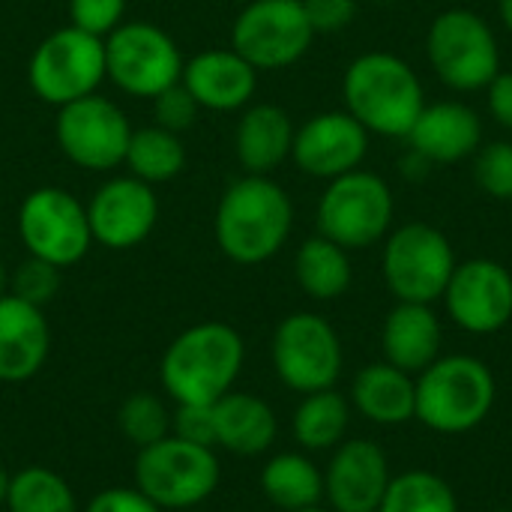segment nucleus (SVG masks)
Masks as SVG:
<instances>
[{
	"label": "nucleus",
	"instance_id": "obj_1",
	"mask_svg": "<svg viewBox=\"0 0 512 512\" xmlns=\"http://www.w3.org/2000/svg\"><path fill=\"white\" fill-rule=\"evenodd\" d=\"M294 228V204L288 192L267 174L234 180L213 216V234L222 255L240 267L270 261Z\"/></svg>",
	"mask_w": 512,
	"mask_h": 512
},
{
	"label": "nucleus",
	"instance_id": "obj_2",
	"mask_svg": "<svg viewBox=\"0 0 512 512\" xmlns=\"http://www.w3.org/2000/svg\"><path fill=\"white\" fill-rule=\"evenodd\" d=\"M246 360L243 336L225 321H201L174 336L159 360L162 390L174 405H216L234 390Z\"/></svg>",
	"mask_w": 512,
	"mask_h": 512
},
{
	"label": "nucleus",
	"instance_id": "obj_3",
	"mask_svg": "<svg viewBox=\"0 0 512 512\" xmlns=\"http://www.w3.org/2000/svg\"><path fill=\"white\" fill-rule=\"evenodd\" d=\"M345 111L363 123L366 132L384 138H408L426 93L414 66L387 51H369L351 60L342 78Z\"/></svg>",
	"mask_w": 512,
	"mask_h": 512
},
{
	"label": "nucleus",
	"instance_id": "obj_4",
	"mask_svg": "<svg viewBox=\"0 0 512 512\" xmlns=\"http://www.w3.org/2000/svg\"><path fill=\"white\" fill-rule=\"evenodd\" d=\"M495 405V378L489 366L468 354L438 357L417 381V420L441 435L477 429Z\"/></svg>",
	"mask_w": 512,
	"mask_h": 512
},
{
	"label": "nucleus",
	"instance_id": "obj_5",
	"mask_svg": "<svg viewBox=\"0 0 512 512\" xmlns=\"http://www.w3.org/2000/svg\"><path fill=\"white\" fill-rule=\"evenodd\" d=\"M426 57L441 84L459 93L486 90L501 72L492 24L471 9H444L426 33Z\"/></svg>",
	"mask_w": 512,
	"mask_h": 512
},
{
	"label": "nucleus",
	"instance_id": "obj_6",
	"mask_svg": "<svg viewBox=\"0 0 512 512\" xmlns=\"http://www.w3.org/2000/svg\"><path fill=\"white\" fill-rule=\"evenodd\" d=\"M135 489L144 492L159 510H189L213 498L222 468L213 447H198L174 435L138 450Z\"/></svg>",
	"mask_w": 512,
	"mask_h": 512
},
{
	"label": "nucleus",
	"instance_id": "obj_7",
	"mask_svg": "<svg viewBox=\"0 0 512 512\" xmlns=\"http://www.w3.org/2000/svg\"><path fill=\"white\" fill-rule=\"evenodd\" d=\"M396 198L390 183L372 171H348L324 189L318 201V234L342 249H366L390 234Z\"/></svg>",
	"mask_w": 512,
	"mask_h": 512
},
{
	"label": "nucleus",
	"instance_id": "obj_8",
	"mask_svg": "<svg viewBox=\"0 0 512 512\" xmlns=\"http://www.w3.org/2000/svg\"><path fill=\"white\" fill-rule=\"evenodd\" d=\"M27 81L36 99L54 108L93 96L105 81V39L72 24L48 33L30 54Z\"/></svg>",
	"mask_w": 512,
	"mask_h": 512
},
{
	"label": "nucleus",
	"instance_id": "obj_9",
	"mask_svg": "<svg viewBox=\"0 0 512 512\" xmlns=\"http://www.w3.org/2000/svg\"><path fill=\"white\" fill-rule=\"evenodd\" d=\"M183 54L153 21H123L105 36V78L135 99H153L183 75Z\"/></svg>",
	"mask_w": 512,
	"mask_h": 512
},
{
	"label": "nucleus",
	"instance_id": "obj_10",
	"mask_svg": "<svg viewBox=\"0 0 512 512\" xmlns=\"http://www.w3.org/2000/svg\"><path fill=\"white\" fill-rule=\"evenodd\" d=\"M384 282L399 303H426L444 297L456 270V252L444 231L426 222H408L387 234Z\"/></svg>",
	"mask_w": 512,
	"mask_h": 512
},
{
	"label": "nucleus",
	"instance_id": "obj_11",
	"mask_svg": "<svg viewBox=\"0 0 512 512\" xmlns=\"http://www.w3.org/2000/svg\"><path fill=\"white\" fill-rule=\"evenodd\" d=\"M18 240L30 258L60 270L75 267L93 246L87 204L63 186H39L18 207Z\"/></svg>",
	"mask_w": 512,
	"mask_h": 512
},
{
	"label": "nucleus",
	"instance_id": "obj_12",
	"mask_svg": "<svg viewBox=\"0 0 512 512\" xmlns=\"http://www.w3.org/2000/svg\"><path fill=\"white\" fill-rule=\"evenodd\" d=\"M315 30L303 0H252L231 24V48L258 72L294 66L312 48Z\"/></svg>",
	"mask_w": 512,
	"mask_h": 512
},
{
	"label": "nucleus",
	"instance_id": "obj_13",
	"mask_svg": "<svg viewBox=\"0 0 512 512\" xmlns=\"http://www.w3.org/2000/svg\"><path fill=\"white\" fill-rule=\"evenodd\" d=\"M273 369L294 393L330 390L342 372V342L333 324L315 312H294L273 333Z\"/></svg>",
	"mask_w": 512,
	"mask_h": 512
},
{
	"label": "nucleus",
	"instance_id": "obj_14",
	"mask_svg": "<svg viewBox=\"0 0 512 512\" xmlns=\"http://www.w3.org/2000/svg\"><path fill=\"white\" fill-rule=\"evenodd\" d=\"M54 138L72 165L84 171H111L126 159L132 126L117 102L93 93L57 108Z\"/></svg>",
	"mask_w": 512,
	"mask_h": 512
},
{
	"label": "nucleus",
	"instance_id": "obj_15",
	"mask_svg": "<svg viewBox=\"0 0 512 512\" xmlns=\"http://www.w3.org/2000/svg\"><path fill=\"white\" fill-rule=\"evenodd\" d=\"M93 243L126 252L141 246L159 222V198L150 183L126 174L105 180L87 201Z\"/></svg>",
	"mask_w": 512,
	"mask_h": 512
},
{
	"label": "nucleus",
	"instance_id": "obj_16",
	"mask_svg": "<svg viewBox=\"0 0 512 512\" xmlns=\"http://www.w3.org/2000/svg\"><path fill=\"white\" fill-rule=\"evenodd\" d=\"M444 300L462 330L474 336L498 333L512 318V273L492 258H471L456 264Z\"/></svg>",
	"mask_w": 512,
	"mask_h": 512
},
{
	"label": "nucleus",
	"instance_id": "obj_17",
	"mask_svg": "<svg viewBox=\"0 0 512 512\" xmlns=\"http://www.w3.org/2000/svg\"><path fill=\"white\" fill-rule=\"evenodd\" d=\"M369 153V132L348 111H321L294 132V165L318 180L357 171Z\"/></svg>",
	"mask_w": 512,
	"mask_h": 512
},
{
	"label": "nucleus",
	"instance_id": "obj_18",
	"mask_svg": "<svg viewBox=\"0 0 512 512\" xmlns=\"http://www.w3.org/2000/svg\"><path fill=\"white\" fill-rule=\"evenodd\" d=\"M390 486L387 456L372 441L339 444L324 474V495L336 512H375Z\"/></svg>",
	"mask_w": 512,
	"mask_h": 512
},
{
	"label": "nucleus",
	"instance_id": "obj_19",
	"mask_svg": "<svg viewBox=\"0 0 512 512\" xmlns=\"http://www.w3.org/2000/svg\"><path fill=\"white\" fill-rule=\"evenodd\" d=\"M180 81L192 93L198 108L240 111L252 102L258 90V69L234 48H207L183 63Z\"/></svg>",
	"mask_w": 512,
	"mask_h": 512
},
{
	"label": "nucleus",
	"instance_id": "obj_20",
	"mask_svg": "<svg viewBox=\"0 0 512 512\" xmlns=\"http://www.w3.org/2000/svg\"><path fill=\"white\" fill-rule=\"evenodd\" d=\"M51 351V327L45 309L0 297V384H24L36 378Z\"/></svg>",
	"mask_w": 512,
	"mask_h": 512
},
{
	"label": "nucleus",
	"instance_id": "obj_21",
	"mask_svg": "<svg viewBox=\"0 0 512 512\" xmlns=\"http://www.w3.org/2000/svg\"><path fill=\"white\" fill-rule=\"evenodd\" d=\"M411 150L423 162L453 165L474 156L483 144V120L474 108L462 102L426 105L408 132Z\"/></svg>",
	"mask_w": 512,
	"mask_h": 512
},
{
	"label": "nucleus",
	"instance_id": "obj_22",
	"mask_svg": "<svg viewBox=\"0 0 512 512\" xmlns=\"http://www.w3.org/2000/svg\"><path fill=\"white\" fill-rule=\"evenodd\" d=\"M294 123L291 114L273 102L246 105L234 129V153L246 174H273L285 159H291L294 147Z\"/></svg>",
	"mask_w": 512,
	"mask_h": 512
},
{
	"label": "nucleus",
	"instance_id": "obj_23",
	"mask_svg": "<svg viewBox=\"0 0 512 512\" xmlns=\"http://www.w3.org/2000/svg\"><path fill=\"white\" fill-rule=\"evenodd\" d=\"M384 357L402 372H423L441 354V321L426 303H396L384 321Z\"/></svg>",
	"mask_w": 512,
	"mask_h": 512
},
{
	"label": "nucleus",
	"instance_id": "obj_24",
	"mask_svg": "<svg viewBox=\"0 0 512 512\" xmlns=\"http://www.w3.org/2000/svg\"><path fill=\"white\" fill-rule=\"evenodd\" d=\"M216 447L234 456H261L273 447L279 423L273 408L252 393H225L213 405Z\"/></svg>",
	"mask_w": 512,
	"mask_h": 512
},
{
	"label": "nucleus",
	"instance_id": "obj_25",
	"mask_svg": "<svg viewBox=\"0 0 512 512\" xmlns=\"http://www.w3.org/2000/svg\"><path fill=\"white\" fill-rule=\"evenodd\" d=\"M351 399L366 420L378 426H399L417 414V381L390 363H372L354 378Z\"/></svg>",
	"mask_w": 512,
	"mask_h": 512
},
{
	"label": "nucleus",
	"instance_id": "obj_26",
	"mask_svg": "<svg viewBox=\"0 0 512 512\" xmlns=\"http://www.w3.org/2000/svg\"><path fill=\"white\" fill-rule=\"evenodd\" d=\"M294 276L303 294H309L312 300H336L351 288L354 267H351L348 249L315 234L297 249Z\"/></svg>",
	"mask_w": 512,
	"mask_h": 512
},
{
	"label": "nucleus",
	"instance_id": "obj_27",
	"mask_svg": "<svg viewBox=\"0 0 512 512\" xmlns=\"http://www.w3.org/2000/svg\"><path fill=\"white\" fill-rule=\"evenodd\" d=\"M261 492L279 510H309L324 498V474L300 453H279L261 471Z\"/></svg>",
	"mask_w": 512,
	"mask_h": 512
},
{
	"label": "nucleus",
	"instance_id": "obj_28",
	"mask_svg": "<svg viewBox=\"0 0 512 512\" xmlns=\"http://www.w3.org/2000/svg\"><path fill=\"white\" fill-rule=\"evenodd\" d=\"M123 165L129 168L132 177L150 186L168 183L180 177L186 168V144L177 132H168L156 123L144 129H132Z\"/></svg>",
	"mask_w": 512,
	"mask_h": 512
},
{
	"label": "nucleus",
	"instance_id": "obj_29",
	"mask_svg": "<svg viewBox=\"0 0 512 512\" xmlns=\"http://www.w3.org/2000/svg\"><path fill=\"white\" fill-rule=\"evenodd\" d=\"M351 423V408L342 393L318 390L309 393L294 411V438L303 450H330L342 444Z\"/></svg>",
	"mask_w": 512,
	"mask_h": 512
},
{
	"label": "nucleus",
	"instance_id": "obj_30",
	"mask_svg": "<svg viewBox=\"0 0 512 512\" xmlns=\"http://www.w3.org/2000/svg\"><path fill=\"white\" fill-rule=\"evenodd\" d=\"M6 512H78L72 486L51 468L27 465L9 477Z\"/></svg>",
	"mask_w": 512,
	"mask_h": 512
},
{
	"label": "nucleus",
	"instance_id": "obj_31",
	"mask_svg": "<svg viewBox=\"0 0 512 512\" xmlns=\"http://www.w3.org/2000/svg\"><path fill=\"white\" fill-rule=\"evenodd\" d=\"M378 512H459L450 483L429 471H408L390 480Z\"/></svg>",
	"mask_w": 512,
	"mask_h": 512
},
{
	"label": "nucleus",
	"instance_id": "obj_32",
	"mask_svg": "<svg viewBox=\"0 0 512 512\" xmlns=\"http://www.w3.org/2000/svg\"><path fill=\"white\" fill-rule=\"evenodd\" d=\"M120 435L138 450L171 435V411L156 393H132L117 411Z\"/></svg>",
	"mask_w": 512,
	"mask_h": 512
},
{
	"label": "nucleus",
	"instance_id": "obj_33",
	"mask_svg": "<svg viewBox=\"0 0 512 512\" xmlns=\"http://www.w3.org/2000/svg\"><path fill=\"white\" fill-rule=\"evenodd\" d=\"M57 291H60V267L30 255L9 276V294L39 309H45L57 297Z\"/></svg>",
	"mask_w": 512,
	"mask_h": 512
},
{
	"label": "nucleus",
	"instance_id": "obj_34",
	"mask_svg": "<svg viewBox=\"0 0 512 512\" xmlns=\"http://www.w3.org/2000/svg\"><path fill=\"white\" fill-rule=\"evenodd\" d=\"M474 180L477 186L498 198L512 201V144L510 141H492L480 144L477 159H474Z\"/></svg>",
	"mask_w": 512,
	"mask_h": 512
},
{
	"label": "nucleus",
	"instance_id": "obj_35",
	"mask_svg": "<svg viewBox=\"0 0 512 512\" xmlns=\"http://www.w3.org/2000/svg\"><path fill=\"white\" fill-rule=\"evenodd\" d=\"M198 102L192 99V93L183 87V81L171 84L168 90H162L159 96H153V120L156 126L183 135L186 129L195 126L198 120Z\"/></svg>",
	"mask_w": 512,
	"mask_h": 512
},
{
	"label": "nucleus",
	"instance_id": "obj_36",
	"mask_svg": "<svg viewBox=\"0 0 512 512\" xmlns=\"http://www.w3.org/2000/svg\"><path fill=\"white\" fill-rule=\"evenodd\" d=\"M126 0H69V21L72 27L105 39L111 30L123 24Z\"/></svg>",
	"mask_w": 512,
	"mask_h": 512
},
{
	"label": "nucleus",
	"instance_id": "obj_37",
	"mask_svg": "<svg viewBox=\"0 0 512 512\" xmlns=\"http://www.w3.org/2000/svg\"><path fill=\"white\" fill-rule=\"evenodd\" d=\"M171 435L180 441L216 450L213 405H177V411L171 414Z\"/></svg>",
	"mask_w": 512,
	"mask_h": 512
},
{
	"label": "nucleus",
	"instance_id": "obj_38",
	"mask_svg": "<svg viewBox=\"0 0 512 512\" xmlns=\"http://www.w3.org/2000/svg\"><path fill=\"white\" fill-rule=\"evenodd\" d=\"M306 18L318 33H339L357 18V0H303Z\"/></svg>",
	"mask_w": 512,
	"mask_h": 512
},
{
	"label": "nucleus",
	"instance_id": "obj_39",
	"mask_svg": "<svg viewBox=\"0 0 512 512\" xmlns=\"http://www.w3.org/2000/svg\"><path fill=\"white\" fill-rule=\"evenodd\" d=\"M84 512H162L144 492H138L135 486H114V489H102L96 498H90V504Z\"/></svg>",
	"mask_w": 512,
	"mask_h": 512
},
{
	"label": "nucleus",
	"instance_id": "obj_40",
	"mask_svg": "<svg viewBox=\"0 0 512 512\" xmlns=\"http://www.w3.org/2000/svg\"><path fill=\"white\" fill-rule=\"evenodd\" d=\"M486 93H489L492 117L512 132V72H498L492 84L486 87Z\"/></svg>",
	"mask_w": 512,
	"mask_h": 512
},
{
	"label": "nucleus",
	"instance_id": "obj_41",
	"mask_svg": "<svg viewBox=\"0 0 512 512\" xmlns=\"http://www.w3.org/2000/svg\"><path fill=\"white\" fill-rule=\"evenodd\" d=\"M498 12H501L504 27L512 33V0H498Z\"/></svg>",
	"mask_w": 512,
	"mask_h": 512
},
{
	"label": "nucleus",
	"instance_id": "obj_42",
	"mask_svg": "<svg viewBox=\"0 0 512 512\" xmlns=\"http://www.w3.org/2000/svg\"><path fill=\"white\" fill-rule=\"evenodd\" d=\"M9 477H12V474H6V468L0 465V504L6 501V492H9Z\"/></svg>",
	"mask_w": 512,
	"mask_h": 512
},
{
	"label": "nucleus",
	"instance_id": "obj_43",
	"mask_svg": "<svg viewBox=\"0 0 512 512\" xmlns=\"http://www.w3.org/2000/svg\"><path fill=\"white\" fill-rule=\"evenodd\" d=\"M9 291V273H6V267H3V261H0V297Z\"/></svg>",
	"mask_w": 512,
	"mask_h": 512
},
{
	"label": "nucleus",
	"instance_id": "obj_44",
	"mask_svg": "<svg viewBox=\"0 0 512 512\" xmlns=\"http://www.w3.org/2000/svg\"><path fill=\"white\" fill-rule=\"evenodd\" d=\"M297 512H324V510H318V507H309V510H297Z\"/></svg>",
	"mask_w": 512,
	"mask_h": 512
},
{
	"label": "nucleus",
	"instance_id": "obj_45",
	"mask_svg": "<svg viewBox=\"0 0 512 512\" xmlns=\"http://www.w3.org/2000/svg\"><path fill=\"white\" fill-rule=\"evenodd\" d=\"M423 3H429V0H423Z\"/></svg>",
	"mask_w": 512,
	"mask_h": 512
},
{
	"label": "nucleus",
	"instance_id": "obj_46",
	"mask_svg": "<svg viewBox=\"0 0 512 512\" xmlns=\"http://www.w3.org/2000/svg\"><path fill=\"white\" fill-rule=\"evenodd\" d=\"M375 512H378V510H375Z\"/></svg>",
	"mask_w": 512,
	"mask_h": 512
}]
</instances>
